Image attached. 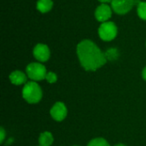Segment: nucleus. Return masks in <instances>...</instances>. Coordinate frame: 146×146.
Masks as SVG:
<instances>
[{
	"mask_svg": "<svg viewBox=\"0 0 146 146\" xmlns=\"http://www.w3.org/2000/svg\"><path fill=\"white\" fill-rule=\"evenodd\" d=\"M77 54L81 66L86 71H96L107 62L104 53L91 40H83L77 46Z\"/></svg>",
	"mask_w": 146,
	"mask_h": 146,
	"instance_id": "nucleus-1",
	"label": "nucleus"
},
{
	"mask_svg": "<svg viewBox=\"0 0 146 146\" xmlns=\"http://www.w3.org/2000/svg\"><path fill=\"white\" fill-rule=\"evenodd\" d=\"M42 90L35 81L27 82L22 89V97L29 104H37L42 98Z\"/></svg>",
	"mask_w": 146,
	"mask_h": 146,
	"instance_id": "nucleus-2",
	"label": "nucleus"
},
{
	"mask_svg": "<svg viewBox=\"0 0 146 146\" xmlns=\"http://www.w3.org/2000/svg\"><path fill=\"white\" fill-rule=\"evenodd\" d=\"M27 74L33 81L43 80L45 79L47 71L45 67L39 62H32L27 67Z\"/></svg>",
	"mask_w": 146,
	"mask_h": 146,
	"instance_id": "nucleus-3",
	"label": "nucleus"
},
{
	"mask_svg": "<svg viewBox=\"0 0 146 146\" xmlns=\"http://www.w3.org/2000/svg\"><path fill=\"white\" fill-rule=\"evenodd\" d=\"M100 38L104 41L113 40L117 35V27L112 21H105L101 24L98 29Z\"/></svg>",
	"mask_w": 146,
	"mask_h": 146,
	"instance_id": "nucleus-4",
	"label": "nucleus"
},
{
	"mask_svg": "<svg viewBox=\"0 0 146 146\" xmlns=\"http://www.w3.org/2000/svg\"><path fill=\"white\" fill-rule=\"evenodd\" d=\"M139 0H112L111 6L114 11L119 15H125L129 12L135 4H139Z\"/></svg>",
	"mask_w": 146,
	"mask_h": 146,
	"instance_id": "nucleus-5",
	"label": "nucleus"
},
{
	"mask_svg": "<svg viewBox=\"0 0 146 146\" xmlns=\"http://www.w3.org/2000/svg\"><path fill=\"white\" fill-rule=\"evenodd\" d=\"M68 115V110L66 105L62 102L56 103L50 109V115L56 121H63Z\"/></svg>",
	"mask_w": 146,
	"mask_h": 146,
	"instance_id": "nucleus-6",
	"label": "nucleus"
},
{
	"mask_svg": "<svg viewBox=\"0 0 146 146\" xmlns=\"http://www.w3.org/2000/svg\"><path fill=\"white\" fill-rule=\"evenodd\" d=\"M33 56L39 62H46L50 58V49L44 44H38L33 49Z\"/></svg>",
	"mask_w": 146,
	"mask_h": 146,
	"instance_id": "nucleus-7",
	"label": "nucleus"
},
{
	"mask_svg": "<svg viewBox=\"0 0 146 146\" xmlns=\"http://www.w3.org/2000/svg\"><path fill=\"white\" fill-rule=\"evenodd\" d=\"M111 15H112V11L110 7L104 3L99 5L95 11V16L97 20L102 22H105L107 20H109L111 17Z\"/></svg>",
	"mask_w": 146,
	"mask_h": 146,
	"instance_id": "nucleus-8",
	"label": "nucleus"
},
{
	"mask_svg": "<svg viewBox=\"0 0 146 146\" xmlns=\"http://www.w3.org/2000/svg\"><path fill=\"white\" fill-rule=\"evenodd\" d=\"M9 80L12 84L15 86H20V85L27 83V75L23 72L16 70L10 74Z\"/></svg>",
	"mask_w": 146,
	"mask_h": 146,
	"instance_id": "nucleus-9",
	"label": "nucleus"
},
{
	"mask_svg": "<svg viewBox=\"0 0 146 146\" xmlns=\"http://www.w3.org/2000/svg\"><path fill=\"white\" fill-rule=\"evenodd\" d=\"M54 141L53 136L50 132H44L39 135L38 144L39 146H50Z\"/></svg>",
	"mask_w": 146,
	"mask_h": 146,
	"instance_id": "nucleus-10",
	"label": "nucleus"
},
{
	"mask_svg": "<svg viewBox=\"0 0 146 146\" xmlns=\"http://www.w3.org/2000/svg\"><path fill=\"white\" fill-rule=\"evenodd\" d=\"M53 2L51 0H38L37 3V9L41 13H46L51 9Z\"/></svg>",
	"mask_w": 146,
	"mask_h": 146,
	"instance_id": "nucleus-11",
	"label": "nucleus"
},
{
	"mask_svg": "<svg viewBox=\"0 0 146 146\" xmlns=\"http://www.w3.org/2000/svg\"><path fill=\"white\" fill-rule=\"evenodd\" d=\"M87 146H110V144L106 141V139L103 138H97L92 139Z\"/></svg>",
	"mask_w": 146,
	"mask_h": 146,
	"instance_id": "nucleus-12",
	"label": "nucleus"
},
{
	"mask_svg": "<svg viewBox=\"0 0 146 146\" xmlns=\"http://www.w3.org/2000/svg\"><path fill=\"white\" fill-rule=\"evenodd\" d=\"M138 15L139 16L146 21V2H141L139 5H138Z\"/></svg>",
	"mask_w": 146,
	"mask_h": 146,
	"instance_id": "nucleus-13",
	"label": "nucleus"
},
{
	"mask_svg": "<svg viewBox=\"0 0 146 146\" xmlns=\"http://www.w3.org/2000/svg\"><path fill=\"white\" fill-rule=\"evenodd\" d=\"M45 80H46L49 83L53 84V83H55V82L56 81L57 76H56V74L55 73H53V72H48L47 74H46Z\"/></svg>",
	"mask_w": 146,
	"mask_h": 146,
	"instance_id": "nucleus-14",
	"label": "nucleus"
},
{
	"mask_svg": "<svg viewBox=\"0 0 146 146\" xmlns=\"http://www.w3.org/2000/svg\"><path fill=\"white\" fill-rule=\"evenodd\" d=\"M0 134H1L0 142L3 143V140H4V138H5V132H4V130H3V128H1V129H0Z\"/></svg>",
	"mask_w": 146,
	"mask_h": 146,
	"instance_id": "nucleus-15",
	"label": "nucleus"
},
{
	"mask_svg": "<svg viewBox=\"0 0 146 146\" xmlns=\"http://www.w3.org/2000/svg\"><path fill=\"white\" fill-rule=\"evenodd\" d=\"M142 76H143V79L146 80V67L143 69V72H142Z\"/></svg>",
	"mask_w": 146,
	"mask_h": 146,
	"instance_id": "nucleus-16",
	"label": "nucleus"
},
{
	"mask_svg": "<svg viewBox=\"0 0 146 146\" xmlns=\"http://www.w3.org/2000/svg\"><path fill=\"white\" fill-rule=\"evenodd\" d=\"M100 1L101 3H110V2H112V0H98Z\"/></svg>",
	"mask_w": 146,
	"mask_h": 146,
	"instance_id": "nucleus-17",
	"label": "nucleus"
},
{
	"mask_svg": "<svg viewBox=\"0 0 146 146\" xmlns=\"http://www.w3.org/2000/svg\"><path fill=\"white\" fill-rule=\"evenodd\" d=\"M115 146H126L125 145H122V144H119V145H116Z\"/></svg>",
	"mask_w": 146,
	"mask_h": 146,
	"instance_id": "nucleus-18",
	"label": "nucleus"
},
{
	"mask_svg": "<svg viewBox=\"0 0 146 146\" xmlns=\"http://www.w3.org/2000/svg\"><path fill=\"white\" fill-rule=\"evenodd\" d=\"M75 146H78V145H75Z\"/></svg>",
	"mask_w": 146,
	"mask_h": 146,
	"instance_id": "nucleus-19",
	"label": "nucleus"
}]
</instances>
